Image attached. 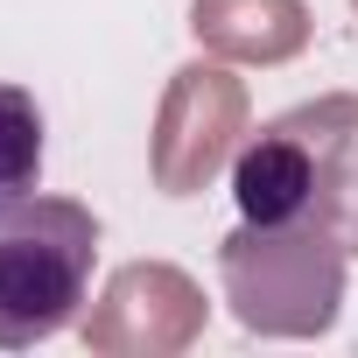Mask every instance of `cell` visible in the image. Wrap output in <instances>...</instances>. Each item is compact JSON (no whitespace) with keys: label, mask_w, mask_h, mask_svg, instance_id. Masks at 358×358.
I'll use <instances>...</instances> for the list:
<instances>
[{"label":"cell","mask_w":358,"mask_h":358,"mask_svg":"<svg viewBox=\"0 0 358 358\" xmlns=\"http://www.w3.org/2000/svg\"><path fill=\"white\" fill-rule=\"evenodd\" d=\"M92 260L99 218L78 197H0V351L57 337L92 295Z\"/></svg>","instance_id":"cell-1"},{"label":"cell","mask_w":358,"mask_h":358,"mask_svg":"<svg viewBox=\"0 0 358 358\" xmlns=\"http://www.w3.org/2000/svg\"><path fill=\"white\" fill-rule=\"evenodd\" d=\"M197 337H204V288L169 260L120 267L85 316V351L99 358H176Z\"/></svg>","instance_id":"cell-4"},{"label":"cell","mask_w":358,"mask_h":358,"mask_svg":"<svg viewBox=\"0 0 358 358\" xmlns=\"http://www.w3.org/2000/svg\"><path fill=\"white\" fill-rule=\"evenodd\" d=\"M43 176V106L22 85H0V197L36 190Z\"/></svg>","instance_id":"cell-8"},{"label":"cell","mask_w":358,"mask_h":358,"mask_svg":"<svg viewBox=\"0 0 358 358\" xmlns=\"http://www.w3.org/2000/svg\"><path fill=\"white\" fill-rule=\"evenodd\" d=\"M190 29L225 64H288L309 50V0H190Z\"/></svg>","instance_id":"cell-6"},{"label":"cell","mask_w":358,"mask_h":358,"mask_svg":"<svg viewBox=\"0 0 358 358\" xmlns=\"http://www.w3.org/2000/svg\"><path fill=\"white\" fill-rule=\"evenodd\" d=\"M351 8H358V0H351Z\"/></svg>","instance_id":"cell-9"},{"label":"cell","mask_w":358,"mask_h":358,"mask_svg":"<svg viewBox=\"0 0 358 358\" xmlns=\"http://www.w3.org/2000/svg\"><path fill=\"white\" fill-rule=\"evenodd\" d=\"M232 204L246 225H309V162L281 120L239 141L232 155Z\"/></svg>","instance_id":"cell-7"},{"label":"cell","mask_w":358,"mask_h":358,"mask_svg":"<svg viewBox=\"0 0 358 358\" xmlns=\"http://www.w3.org/2000/svg\"><path fill=\"white\" fill-rule=\"evenodd\" d=\"M344 260L323 225H239L218 246V281L253 337H323L344 316Z\"/></svg>","instance_id":"cell-2"},{"label":"cell","mask_w":358,"mask_h":358,"mask_svg":"<svg viewBox=\"0 0 358 358\" xmlns=\"http://www.w3.org/2000/svg\"><path fill=\"white\" fill-rule=\"evenodd\" d=\"M246 78H232L225 64H183L169 78L162 106H155V134H148V169L162 197H197L218 183V169L239 155L246 141Z\"/></svg>","instance_id":"cell-3"},{"label":"cell","mask_w":358,"mask_h":358,"mask_svg":"<svg viewBox=\"0 0 358 358\" xmlns=\"http://www.w3.org/2000/svg\"><path fill=\"white\" fill-rule=\"evenodd\" d=\"M281 127L295 134V148L309 162V225H323L358 260V92L288 106Z\"/></svg>","instance_id":"cell-5"}]
</instances>
